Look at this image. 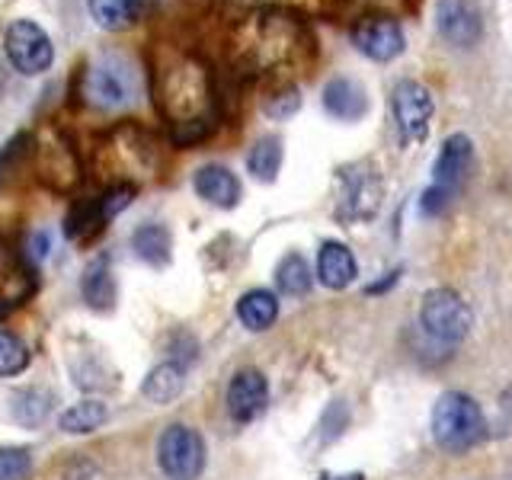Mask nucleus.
<instances>
[{
	"label": "nucleus",
	"mask_w": 512,
	"mask_h": 480,
	"mask_svg": "<svg viewBox=\"0 0 512 480\" xmlns=\"http://www.w3.org/2000/svg\"><path fill=\"white\" fill-rule=\"evenodd\" d=\"M154 100L176 144H196L215 128V84L199 55L160 48L154 61Z\"/></svg>",
	"instance_id": "nucleus-1"
},
{
	"label": "nucleus",
	"mask_w": 512,
	"mask_h": 480,
	"mask_svg": "<svg viewBox=\"0 0 512 480\" xmlns=\"http://www.w3.org/2000/svg\"><path fill=\"white\" fill-rule=\"evenodd\" d=\"M314 42L295 16L263 10L237 32V58L250 71H285L308 61Z\"/></svg>",
	"instance_id": "nucleus-2"
},
{
	"label": "nucleus",
	"mask_w": 512,
	"mask_h": 480,
	"mask_svg": "<svg viewBox=\"0 0 512 480\" xmlns=\"http://www.w3.org/2000/svg\"><path fill=\"white\" fill-rule=\"evenodd\" d=\"M80 100L93 109H125L138 100L141 74L122 55H100L80 71Z\"/></svg>",
	"instance_id": "nucleus-3"
},
{
	"label": "nucleus",
	"mask_w": 512,
	"mask_h": 480,
	"mask_svg": "<svg viewBox=\"0 0 512 480\" xmlns=\"http://www.w3.org/2000/svg\"><path fill=\"white\" fill-rule=\"evenodd\" d=\"M432 436L448 452H468L477 442H484L487 420L480 413L477 400L461 391L442 394L436 410H432Z\"/></svg>",
	"instance_id": "nucleus-4"
},
{
	"label": "nucleus",
	"mask_w": 512,
	"mask_h": 480,
	"mask_svg": "<svg viewBox=\"0 0 512 480\" xmlns=\"http://www.w3.org/2000/svg\"><path fill=\"white\" fill-rule=\"evenodd\" d=\"M4 52L7 61L26 77H36L52 68L55 45L48 39V32L32 20H13L4 32Z\"/></svg>",
	"instance_id": "nucleus-5"
},
{
	"label": "nucleus",
	"mask_w": 512,
	"mask_h": 480,
	"mask_svg": "<svg viewBox=\"0 0 512 480\" xmlns=\"http://www.w3.org/2000/svg\"><path fill=\"white\" fill-rule=\"evenodd\" d=\"M420 320L429 336H436L442 343H461L471 330V311L452 288H432L423 298Z\"/></svg>",
	"instance_id": "nucleus-6"
},
{
	"label": "nucleus",
	"mask_w": 512,
	"mask_h": 480,
	"mask_svg": "<svg viewBox=\"0 0 512 480\" xmlns=\"http://www.w3.org/2000/svg\"><path fill=\"white\" fill-rule=\"evenodd\" d=\"M157 461L173 480H196L205 468V442L196 429L170 426L157 442Z\"/></svg>",
	"instance_id": "nucleus-7"
},
{
	"label": "nucleus",
	"mask_w": 512,
	"mask_h": 480,
	"mask_svg": "<svg viewBox=\"0 0 512 480\" xmlns=\"http://www.w3.org/2000/svg\"><path fill=\"white\" fill-rule=\"evenodd\" d=\"M391 109H394V125L404 144H416L429 135L432 96L420 80H397V87L391 93Z\"/></svg>",
	"instance_id": "nucleus-8"
},
{
	"label": "nucleus",
	"mask_w": 512,
	"mask_h": 480,
	"mask_svg": "<svg viewBox=\"0 0 512 480\" xmlns=\"http://www.w3.org/2000/svg\"><path fill=\"white\" fill-rule=\"evenodd\" d=\"M340 205H336V215L343 221H362L372 218L381 205V180L378 173L368 164H352L340 173Z\"/></svg>",
	"instance_id": "nucleus-9"
},
{
	"label": "nucleus",
	"mask_w": 512,
	"mask_h": 480,
	"mask_svg": "<svg viewBox=\"0 0 512 480\" xmlns=\"http://www.w3.org/2000/svg\"><path fill=\"white\" fill-rule=\"evenodd\" d=\"M132 196H135V186L119 183L100 199H87V202L74 205V212L68 215V237L80 240V244H84V240H93L100 231H106V221L112 215H119L122 208L132 202Z\"/></svg>",
	"instance_id": "nucleus-10"
},
{
	"label": "nucleus",
	"mask_w": 512,
	"mask_h": 480,
	"mask_svg": "<svg viewBox=\"0 0 512 480\" xmlns=\"http://www.w3.org/2000/svg\"><path fill=\"white\" fill-rule=\"evenodd\" d=\"M352 45L359 48L365 58L372 61H394L404 55V29L391 16H365L356 26H352Z\"/></svg>",
	"instance_id": "nucleus-11"
},
{
	"label": "nucleus",
	"mask_w": 512,
	"mask_h": 480,
	"mask_svg": "<svg viewBox=\"0 0 512 480\" xmlns=\"http://www.w3.org/2000/svg\"><path fill=\"white\" fill-rule=\"evenodd\" d=\"M439 36L455 48H471L484 36V16L474 0H439L436 7Z\"/></svg>",
	"instance_id": "nucleus-12"
},
{
	"label": "nucleus",
	"mask_w": 512,
	"mask_h": 480,
	"mask_svg": "<svg viewBox=\"0 0 512 480\" xmlns=\"http://www.w3.org/2000/svg\"><path fill=\"white\" fill-rule=\"evenodd\" d=\"M36 160H39V173L42 180L58 189V192H68L80 183V164H77V154L68 141L61 135H52L48 141L39 144L36 151Z\"/></svg>",
	"instance_id": "nucleus-13"
},
{
	"label": "nucleus",
	"mask_w": 512,
	"mask_h": 480,
	"mask_svg": "<svg viewBox=\"0 0 512 480\" xmlns=\"http://www.w3.org/2000/svg\"><path fill=\"white\" fill-rule=\"evenodd\" d=\"M471 160H474V144L468 135L445 138L442 151L436 157V167H432V176H436L432 186L455 199V192L464 186V180H468V173H471Z\"/></svg>",
	"instance_id": "nucleus-14"
},
{
	"label": "nucleus",
	"mask_w": 512,
	"mask_h": 480,
	"mask_svg": "<svg viewBox=\"0 0 512 480\" xmlns=\"http://www.w3.org/2000/svg\"><path fill=\"white\" fill-rule=\"evenodd\" d=\"M266 400H269V384L260 372L253 368H244L237 372L228 384V410L237 423H250L256 420L263 410H266Z\"/></svg>",
	"instance_id": "nucleus-15"
},
{
	"label": "nucleus",
	"mask_w": 512,
	"mask_h": 480,
	"mask_svg": "<svg viewBox=\"0 0 512 480\" xmlns=\"http://www.w3.org/2000/svg\"><path fill=\"white\" fill-rule=\"evenodd\" d=\"M324 109L340 122H359L368 112V93L359 80L333 77L324 87Z\"/></svg>",
	"instance_id": "nucleus-16"
},
{
	"label": "nucleus",
	"mask_w": 512,
	"mask_h": 480,
	"mask_svg": "<svg viewBox=\"0 0 512 480\" xmlns=\"http://www.w3.org/2000/svg\"><path fill=\"white\" fill-rule=\"evenodd\" d=\"M192 186H196L199 199H205L208 205L215 208H234L240 202V183L237 176L221 167V164H208L196 173V180H192Z\"/></svg>",
	"instance_id": "nucleus-17"
},
{
	"label": "nucleus",
	"mask_w": 512,
	"mask_h": 480,
	"mask_svg": "<svg viewBox=\"0 0 512 480\" xmlns=\"http://www.w3.org/2000/svg\"><path fill=\"white\" fill-rule=\"evenodd\" d=\"M317 276L327 288H346L356 279V256L340 240H327L317 253Z\"/></svg>",
	"instance_id": "nucleus-18"
},
{
	"label": "nucleus",
	"mask_w": 512,
	"mask_h": 480,
	"mask_svg": "<svg viewBox=\"0 0 512 480\" xmlns=\"http://www.w3.org/2000/svg\"><path fill=\"white\" fill-rule=\"evenodd\" d=\"M144 4H148V0H87V10L100 29L122 32L141 20Z\"/></svg>",
	"instance_id": "nucleus-19"
},
{
	"label": "nucleus",
	"mask_w": 512,
	"mask_h": 480,
	"mask_svg": "<svg viewBox=\"0 0 512 480\" xmlns=\"http://www.w3.org/2000/svg\"><path fill=\"white\" fill-rule=\"evenodd\" d=\"M237 317H240V324H244L247 330H253V333L269 330L272 324H276V317H279V301L272 292L253 288V292H247L244 298L237 301Z\"/></svg>",
	"instance_id": "nucleus-20"
},
{
	"label": "nucleus",
	"mask_w": 512,
	"mask_h": 480,
	"mask_svg": "<svg viewBox=\"0 0 512 480\" xmlns=\"http://www.w3.org/2000/svg\"><path fill=\"white\" fill-rule=\"evenodd\" d=\"M80 292L84 301L96 311H109L112 301H116V282H112V269L109 260H93L84 272V282H80Z\"/></svg>",
	"instance_id": "nucleus-21"
},
{
	"label": "nucleus",
	"mask_w": 512,
	"mask_h": 480,
	"mask_svg": "<svg viewBox=\"0 0 512 480\" xmlns=\"http://www.w3.org/2000/svg\"><path fill=\"white\" fill-rule=\"evenodd\" d=\"M183 365H176V362H164V365H157L154 372L144 378V397L154 400V404H170L173 397H180L183 391Z\"/></svg>",
	"instance_id": "nucleus-22"
},
{
	"label": "nucleus",
	"mask_w": 512,
	"mask_h": 480,
	"mask_svg": "<svg viewBox=\"0 0 512 480\" xmlns=\"http://www.w3.org/2000/svg\"><path fill=\"white\" fill-rule=\"evenodd\" d=\"M132 247L144 263L164 266L170 260V231L164 224H141L132 234Z\"/></svg>",
	"instance_id": "nucleus-23"
},
{
	"label": "nucleus",
	"mask_w": 512,
	"mask_h": 480,
	"mask_svg": "<svg viewBox=\"0 0 512 480\" xmlns=\"http://www.w3.org/2000/svg\"><path fill=\"white\" fill-rule=\"evenodd\" d=\"M247 167H250V173L256 176V180L272 183V180H276L279 167H282V141L276 135L260 138L253 144L250 157H247Z\"/></svg>",
	"instance_id": "nucleus-24"
},
{
	"label": "nucleus",
	"mask_w": 512,
	"mask_h": 480,
	"mask_svg": "<svg viewBox=\"0 0 512 480\" xmlns=\"http://www.w3.org/2000/svg\"><path fill=\"white\" fill-rule=\"evenodd\" d=\"M276 282L285 295H308L314 285V272L301 253H288L276 269Z\"/></svg>",
	"instance_id": "nucleus-25"
},
{
	"label": "nucleus",
	"mask_w": 512,
	"mask_h": 480,
	"mask_svg": "<svg viewBox=\"0 0 512 480\" xmlns=\"http://www.w3.org/2000/svg\"><path fill=\"white\" fill-rule=\"evenodd\" d=\"M106 416L109 410L103 400H80V404L61 413V429L71 432V436H77V432H93L106 423Z\"/></svg>",
	"instance_id": "nucleus-26"
},
{
	"label": "nucleus",
	"mask_w": 512,
	"mask_h": 480,
	"mask_svg": "<svg viewBox=\"0 0 512 480\" xmlns=\"http://www.w3.org/2000/svg\"><path fill=\"white\" fill-rule=\"evenodd\" d=\"M29 365V349L20 336L0 330V375H20Z\"/></svg>",
	"instance_id": "nucleus-27"
},
{
	"label": "nucleus",
	"mask_w": 512,
	"mask_h": 480,
	"mask_svg": "<svg viewBox=\"0 0 512 480\" xmlns=\"http://www.w3.org/2000/svg\"><path fill=\"white\" fill-rule=\"evenodd\" d=\"M32 471V455L26 448H0V480H26Z\"/></svg>",
	"instance_id": "nucleus-28"
},
{
	"label": "nucleus",
	"mask_w": 512,
	"mask_h": 480,
	"mask_svg": "<svg viewBox=\"0 0 512 480\" xmlns=\"http://www.w3.org/2000/svg\"><path fill=\"white\" fill-rule=\"evenodd\" d=\"M298 106H301L298 90H295V87H282V90H279V93L272 96V100L266 103V112H269L272 119H288Z\"/></svg>",
	"instance_id": "nucleus-29"
},
{
	"label": "nucleus",
	"mask_w": 512,
	"mask_h": 480,
	"mask_svg": "<svg viewBox=\"0 0 512 480\" xmlns=\"http://www.w3.org/2000/svg\"><path fill=\"white\" fill-rule=\"evenodd\" d=\"M448 202H452V196H448V192H442V189H436V186H429L423 192V212L426 215H442L445 208H448Z\"/></svg>",
	"instance_id": "nucleus-30"
},
{
	"label": "nucleus",
	"mask_w": 512,
	"mask_h": 480,
	"mask_svg": "<svg viewBox=\"0 0 512 480\" xmlns=\"http://www.w3.org/2000/svg\"><path fill=\"white\" fill-rule=\"evenodd\" d=\"M320 480H365L362 474H346V477H333V474H324Z\"/></svg>",
	"instance_id": "nucleus-31"
},
{
	"label": "nucleus",
	"mask_w": 512,
	"mask_h": 480,
	"mask_svg": "<svg viewBox=\"0 0 512 480\" xmlns=\"http://www.w3.org/2000/svg\"><path fill=\"white\" fill-rule=\"evenodd\" d=\"M247 4H269V0H247Z\"/></svg>",
	"instance_id": "nucleus-32"
}]
</instances>
